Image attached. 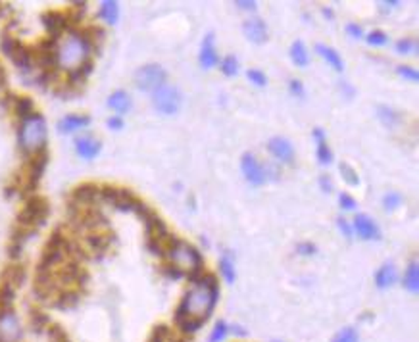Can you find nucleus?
<instances>
[{"label":"nucleus","mask_w":419,"mask_h":342,"mask_svg":"<svg viewBox=\"0 0 419 342\" xmlns=\"http://www.w3.org/2000/svg\"><path fill=\"white\" fill-rule=\"evenodd\" d=\"M219 269H221V275L227 283H233L235 277H237V272H235V262H233V254L231 250H226L223 256L219 260Z\"/></svg>","instance_id":"nucleus-24"},{"label":"nucleus","mask_w":419,"mask_h":342,"mask_svg":"<svg viewBox=\"0 0 419 342\" xmlns=\"http://www.w3.org/2000/svg\"><path fill=\"white\" fill-rule=\"evenodd\" d=\"M117 16H119V6L114 0H106L101 4V17L108 24H116Z\"/></svg>","instance_id":"nucleus-29"},{"label":"nucleus","mask_w":419,"mask_h":342,"mask_svg":"<svg viewBox=\"0 0 419 342\" xmlns=\"http://www.w3.org/2000/svg\"><path fill=\"white\" fill-rule=\"evenodd\" d=\"M48 214H50V206H48V200L45 196L35 195L31 196L25 206L20 211L17 216V225L20 229H24L27 233L35 235L39 231V227L45 225V221L48 219Z\"/></svg>","instance_id":"nucleus-5"},{"label":"nucleus","mask_w":419,"mask_h":342,"mask_svg":"<svg viewBox=\"0 0 419 342\" xmlns=\"http://www.w3.org/2000/svg\"><path fill=\"white\" fill-rule=\"evenodd\" d=\"M24 339V329L12 310L0 311V342H20Z\"/></svg>","instance_id":"nucleus-11"},{"label":"nucleus","mask_w":419,"mask_h":342,"mask_svg":"<svg viewBox=\"0 0 419 342\" xmlns=\"http://www.w3.org/2000/svg\"><path fill=\"white\" fill-rule=\"evenodd\" d=\"M101 198L104 202L112 204L117 210L124 211H135L140 204L139 198H135V195H133L131 191H127V188L104 187L101 188Z\"/></svg>","instance_id":"nucleus-7"},{"label":"nucleus","mask_w":419,"mask_h":342,"mask_svg":"<svg viewBox=\"0 0 419 342\" xmlns=\"http://www.w3.org/2000/svg\"><path fill=\"white\" fill-rule=\"evenodd\" d=\"M337 223H339V227H341V231L344 233V237H348V239H350V237H352V227L346 223V219L339 218V219H337Z\"/></svg>","instance_id":"nucleus-44"},{"label":"nucleus","mask_w":419,"mask_h":342,"mask_svg":"<svg viewBox=\"0 0 419 342\" xmlns=\"http://www.w3.org/2000/svg\"><path fill=\"white\" fill-rule=\"evenodd\" d=\"M166 83V71H163L162 66L158 64H148V66H142L140 70H137L135 73V85L139 87L140 91H152L154 93L156 89L160 85Z\"/></svg>","instance_id":"nucleus-8"},{"label":"nucleus","mask_w":419,"mask_h":342,"mask_svg":"<svg viewBox=\"0 0 419 342\" xmlns=\"http://www.w3.org/2000/svg\"><path fill=\"white\" fill-rule=\"evenodd\" d=\"M404 287L410 292H418L419 288V277H418V262H411L404 275Z\"/></svg>","instance_id":"nucleus-30"},{"label":"nucleus","mask_w":419,"mask_h":342,"mask_svg":"<svg viewBox=\"0 0 419 342\" xmlns=\"http://www.w3.org/2000/svg\"><path fill=\"white\" fill-rule=\"evenodd\" d=\"M43 24L50 33V39H58V35H62L68 27V17L60 14V12H47L43 16Z\"/></svg>","instance_id":"nucleus-16"},{"label":"nucleus","mask_w":419,"mask_h":342,"mask_svg":"<svg viewBox=\"0 0 419 342\" xmlns=\"http://www.w3.org/2000/svg\"><path fill=\"white\" fill-rule=\"evenodd\" d=\"M168 256L171 260V267L179 273V275H186L189 279L196 281L198 273L202 269V258L200 252L194 248L193 244H189L185 241H175V244L171 246L168 252Z\"/></svg>","instance_id":"nucleus-3"},{"label":"nucleus","mask_w":419,"mask_h":342,"mask_svg":"<svg viewBox=\"0 0 419 342\" xmlns=\"http://www.w3.org/2000/svg\"><path fill=\"white\" fill-rule=\"evenodd\" d=\"M400 202H402V196L398 195V193H388V195H385V198H383L385 210H395V208L400 206Z\"/></svg>","instance_id":"nucleus-36"},{"label":"nucleus","mask_w":419,"mask_h":342,"mask_svg":"<svg viewBox=\"0 0 419 342\" xmlns=\"http://www.w3.org/2000/svg\"><path fill=\"white\" fill-rule=\"evenodd\" d=\"M25 279V269L24 265H10L8 269L4 272V285L8 287H17L22 285Z\"/></svg>","instance_id":"nucleus-27"},{"label":"nucleus","mask_w":419,"mask_h":342,"mask_svg":"<svg viewBox=\"0 0 419 342\" xmlns=\"http://www.w3.org/2000/svg\"><path fill=\"white\" fill-rule=\"evenodd\" d=\"M152 102H154V108L160 114L171 116L181 106V94H179V91L173 85L163 83V85L158 87L154 93H152Z\"/></svg>","instance_id":"nucleus-6"},{"label":"nucleus","mask_w":419,"mask_h":342,"mask_svg":"<svg viewBox=\"0 0 419 342\" xmlns=\"http://www.w3.org/2000/svg\"><path fill=\"white\" fill-rule=\"evenodd\" d=\"M298 252L304 254V256H311V254H316V246L311 244V242H302V244H298Z\"/></svg>","instance_id":"nucleus-42"},{"label":"nucleus","mask_w":419,"mask_h":342,"mask_svg":"<svg viewBox=\"0 0 419 342\" xmlns=\"http://www.w3.org/2000/svg\"><path fill=\"white\" fill-rule=\"evenodd\" d=\"M316 50H318V54L321 56V58H323V60H325V62L331 66V68H335L337 71L344 70V62H342L341 54H339L335 48L327 47V45H318Z\"/></svg>","instance_id":"nucleus-20"},{"label":"nucleus","mask_w":419,"mask_h":342,"mask_svg":"<svg viewBox=\"0 0 419 342\" xmlns=\"http://www.w3.org/2000/svg\"><path fill=\"white\" fill-rule=\"evenodd\" d=\"M218 300V283L214 275H202L185 292L177 308V323L185 331H196L210 318Z\"/></svg>","instance_id":"nucleus-1"},{"label":"nucleus","mask_w":419,"mask_h":342,"mask_svg":"<svg viewBox=\"0 0 419 342\" xmlns=\"http://www.w3.org/2000/svg\"><path fill=\"white\" fill-rule=\"evenodd\" d=\"M314 139L318 140V160H319V163L327 165V163L333 162V154H331V150H329V144H327L325 135H323V131H321V129H314Z\"/></svg>","instance_id":"nucleus-21"},{"label":"nucleus","mask_w":419,"mask_h":342,"mask_svg":"<svg viewBox=\"0 0 419 342\" xmlns=\"http://www.w3.org/2000/svg\"><path fill=\"white\" fill-rule=\"evenodd\" d=\"M242 33H244L247 39L256 43V45H264L265 40H267V25H265L260 17H254V20L244 22Z\"/></svg>","instance_id":"nucleus-14"},{"label":"nucleus","mask_w":419,"mask_h":342,"mask_svg":"<svg viewBox=\"0 0 419 342\" xmlns=\"http://www.w3.org/2000/svg\"><path fill=\"white\" fill-rule=\"evenodd\" d=\"M323 16L325 17H329V20H331V17H333V12H331V10H323Z\"/></svg>","instance_id":"nucleus-49"},{"label":"nucleus","mask_w":419,"mask_h":342,"mask_svg":"<svg viewBox=\"0 0 419 342\" xmlns=\"http://www.w3.org/2000/svg\"><path fill=\"white\" fill-rule=\"evenodd\" d=\"M235 6H241L242 10H254L256 8V2H242V0H239V2H235Z\"/></svg>","instance_id":"nucleus-48"},{"label":"nucleus","mask_w":419,"mask_h":342,"mask_svg":"<svg viewBox=\"0 0 419 342\" xmlns=\"http://www.w3.org/2000/svg\"><path fill=\"white\" fill-rule=\"evenodd\" d=\"M267 148H270V152H272L277 160H281V162H295V148H293V144H291L287 139H283V137H273V139L270 140Z\"/></svg>","instance_id":"nucleus-13"},{"label":"nucleus","mask_w":419,"mask_h":342,"mask_svg":"<svg viewBox=\"0 0 419 342\" xmlns=\"http://www.w3.org/2000/svg\"><path fill=\"white\" fill-rule=\"evenodd\" d=\"M47 144V121L41 114L25 117L20 127V147L27 154H39Z\"/></svg>","instance_id":"nucleus-4"},{"label":"nucleus","mask_w":419,"mask_h":342,"mask_svg":"<svg viewBox=\"0 0 419 342\" xmlns=\"http://www.w3.org/2000/svg\"><path fill=\"white\" fill-rule=\"evenodd\" d=\"M249 79L252 81V83H256L258 87H264L265 83H267V77L264 75V71H260V70H249Z\"/></svg>","instance_id":"nucleus-39"},{"label":"nucleus","mask_w":419,"mask_h":342,"mask_svg":"<svg viewBox=\"0 0 419 342\" xmlns=\"http://www.w3.org/2000/svg\"><path fill=\"white\" fill-rule=\"evenodd\" d=\"M221 71L226 73L227 77H233L239 73V62H237V58L235 56H227L221 60Z\"/></svg>","instance_id":"nucleus-33"},{"label":"nucleus","mask_w":419,"mask_h":342,"mask_svg":"<svg viewBox=\"0 0 419 342\" xmlns=\"http://www.w3.org/2000/svg\"><path fill=\"white\" fill-rule=\"evenodd\" d=\"M0 47L4 50V54L8 56L12 62L16 64L20 70L27 71L29 70V66H31V52H29V48L22 45L20 40L14 39V37H10V35H4L2 37V43H0Z\"/></svg>","instance_id":"nucleus-9"},{"label":"nucleus","mask_w":419,"mask_h":342,"mask_svg":"<svg viewBox=\"0 0 419 342\" xmlns=\"http://www.w3.org/2000/svg\"><path fill=\"white\" fill-rule=\"evenodd\" d=\"M333 342H360V336H358L356 329L346 327V329H342L341 333L335 336Z\"/></svg>","instance_id":"nucleus-34"},{"label":"nucleus","mask_w":419,"mask_h":342,"mask_svg":"<svg viewBox=\"0 0 419 342\" xmlns=\"http://www.w3.org/2000/svg\"><path fill=\"white\" fill-rule=\"evenodd\" d=\"M71 198H73V202L78 204L75 208H87V206H93V202H96L101 198V188L96 185L87 183V185H81V187L75 188Z\"/></svg>","instance_id":"nucleus-12"},{"label":"nucleus","mask_w":419,"mask_h":342,"mask_svg":"<svg viewBox=\"0 0 419 342\" xmlns=\"http://www.w3.org/2000/svg\"><path fill=\"white\" fill-rule=\"evenodd\" d=\"M346 31L354 37V39H360V37H364V31H362V27L356 24H348L346 25Z\"/></svg>","instance_id":"nucleus-43"},{"label":"nucleus","mask_w":419,"mask_h":342,"mask_svg":"<svg viewBox=\"0 0 419 342\" xmlns=\"http://www.w3.org/2000/svg\"><path fill=\"white\" fill-rule=\"evenodd\" d=\"M377 117L383 121L385 127H390V129H395L396 125L400 124V116L392 108H388V106H379L377 108Z\"/></svg>","instance_id":"nucleus-28"},{"label":"nucleus","mask_w":419,"mask_h":342,"mask_svg":"<svg viewBox=\"0 0 419 342\" xmlns=\"http://www.w3.org/2000/svg\"><path fill=\"white\" fill-rule=\"evenodd\" d=\"M89 124H91V117L79 116V114H70V116H66L64 119H60L58 129H60V133H73V131H79V129H83V127H87Z\"/></svg>","instance_id":"nucleus-18"},{"label":"nucleus","mask_w":419,"mask_h":342,"mask_svg":"<svg viewBox=\"0 0 419 342\" xmlns=\"http://www.w3.org/2000/svg\"><path fill=\"white\" fill-rule=\"evenodd\" d=\"M242 173H244V177L249 183L252 185H264L265 181L270 179V173L275 175V170L273 168H265L262 163L258 162L256 156L254 154H244L242 156Z\"/></svg>","instance_id":"nucleus-10"},{"label":"nucleus","mask_w":419,"mask_h":342,"mask_svg":"<svg viewBox=\"0 0 419 342\" xmlns=\"http://www.w3.org/2000/svg\"><path fill=\"white\" fill-rule=\"evenodd\" d=\"M339 202H341V206L344 210H356V200L350 195H344V193H342V195L339 196Z\"/></svg>","instance_id":"nucleus-40"},{"label":"nucleus","mask_w":419,"mask_h":342,"mask_svg":"<svg viewBox=\"0 0 419 342\" xmlns=\"http://www.w3.org/2000/svg\"><path fill=\"white\" fill-rule=\"evenodd\" d=\"M398 73H400L406 81H411V83H418L419 81L418 70H413L410 66H398Z\"/></svg>","instance_id":"nucleus-38"},{"label":"nucleus","mask_w":419,"mask_h":342,"mask_svg":"<svg viewBox=\"0 0 419 342\" xmlns=\"http://www.w3.org/2000/svg\"><path fill=\"white\" fill-rule=\"evenodd\" d=\"M339 171H341L342 179L346 181L350 187H358V185H360V175H358L356 170H354L350 163L342 162L341 165H339Z\"/></svg>","instance_id":"nucleus-31"},{"label":"nucleus","mask_w":419,"mask_h":342,"mask_svg":"<svg viewBox=\"0 0 419 342\" xmlns=\"http://www.w3.org/2000/svg\"><path fill=\"white\" fill-rule=\"evenodd\" d=\"M396 50L400 54H418V40L411 39V37H406V39L396 43Z\"/></svg>","instance_id":"nucleus-32"},{"label":"nucleus","mask_w":419,"mask_h":342,"mask_svg":"<svg viewBox=\"0 0 419 342\" xmlns=\"http://www.w3.org/2000/svg\"><path fill=\"white\" fill-rule=\"evenodd\" d=\"M89 52L91 47L87 45V40L83 39L81 33H68L56 47V64L68 70L70 73L78 71L79 68H83L89 60Z\"/></svg>","instance_id":"nucleus-2"},{"label":"nucleus","mask_w":419,"mask_h":342,"mask_svg":"<svg viewBox=\"0 0 419 342\" xmlns=\"http://www.w3.org/2000/svg\"><path fill=\"white\" fill-rule=\"evenodd\" d=\"M227 333H229V329H227L226 323H223V321H218L216 327H214V331H212V334H210V342L226 341Z\"/></svg>","instance_id":"nucleus-35"},{"label":"nucleus","mask_w":419,"mask_h":342,"mask_svg":"<svg viewBox=\"0 0 419 342\" xmlns=\"http://www.w3.org/2000/svg\"><path fill=\"white\" fill-rule=\"evenodd\" d=\"M4 70H2V66H0V85H2V83H4Z\"/></svg>","instance_id":"nucleus-50"},{"label":"nucleus","mask_w":419,"mask_h":342,"mask_svg":"<svg viewBox=\"0 0 419 342\" xmlns=\"http://www.w3.org/2000/svg\"><path fill=\"white\" fill-rule=\"evenodd\" d=\"M291 58H293V62H295L298 68H306V66H308L310 56H308V50L304 47L302 40H295V43H293V47H291Z\"/></svg>","instance_id":"nucleus-25"},{"label":"nucleus","mask_w":419,"mask_h":342,"mask_svg":"<svg viewBox=\"0 0 419 342\" xmlns=\"http://www.w3.org/2000/svg\"><path fill=\"white\" fill-rule=\"evenodd\" d=\"M108 127L110 129H122V127H124V121H122L119 117H110Z\"/></svg>","instance_id":"nucleus-47"},{"label":"nucleus","mask_w":419,"mask_h":342,"mask_svg":"<svg viewBox=\"0 0 419 342\" xmlns=\"http://www.w3.org/2000/svg\"><path fill=\"white\" fill-rule=\"evenodd\" d=\"M387 33L383 31H372L367 35V43L372 45V47H383V45H387Z\"/></svg>","instance_id":"nucleus-37"},{"label":"nucleus","mask_w":419,"mask_h":342,"mask_svg":"<svg viewBox=\"0 0 419 342\" xmlns=\"http://www.w3.org/2000/svg\"><path fill=\"white\" fill-rule=\"evenodd\" d=\"M108 106L117 114H125L127 110L131 108V98H129V94L124 93V91H116V93L112 94L108 98Z\"/></svg>","instance_id":"nucleus-23"},{"label":"nucleus","mask_w":419,"mask_h":342,"mask_svg":"<svg viewBox=\"0 0 419 342\" xmlns=\"http://www.w3.org/2000/svg\"><path fill=\"white\" fill-rule=\"evenodd\" d=\"M396 6H400V2H381L379 10L383 14H387V12H390V10L396 8Z\"/></svg>","instance_id":"nucleus-46"},{"label":"nucleus","mask_w":419,"mask_h":342,"mask_svg":"<svg viewBox=\"0 0 419 342\" xmlns=\"http://www.w3.org/2000/svg\"><path fill=\"white\" fill-rule=\"evenodd\" d=\"M354 229L358 231V235L364 239V241H373V239H379L381 231L377 223L373 221L367 214H360L354 219Z\"/></svg>","instance_id":"nucleus-15"},{"label":"nucleus","mask_w":419,"mask_h":342,"mask_svg":"<svg viewBox=\"0 0 419 342\" xmlns=\"http://www.w3.org/2000/svg\"><path fill=\"white\" fill-rule=\"evenodd\" d=\"M198 60H200V66L204 70H210V68H214L219 62L218 52H216V47H214V33H208L206 39L202 40L200 58Z\"/></svg>","instance_id":"nucleus-17"},{"label":"nucleus","mask_w":419,"mask_h":342,"mask_svg":"<svg viewBox=\"0 0 419 342\" xmlns=\"http://www.w3.org/2000/svg\"><path fill=\"white\" fill-rule=\"evenodd\" d=\"M12 104H14V112L20 117H29L33 116V101L29 96H10Z\"/></svg>","instance_id":"nucleus-26"},{"label":"nucleus","mask_w":419,"mask_h":342,"mask_svg":"<svg viewBox=\"0 0 419 342\" xmlns=\"http://www.w3.org/2000/svg\"><path fill=\"white\" fill-rule=\"evenodd\" d=\"M396 281V269L392 264L381 265L379 272L375 273V283L379 288H388Z\"/></svg>","instance_id":"nucleus-22"},{"label":"nucleus","mask_w":419,"mask_h":342,"mask_svg":"<svg viewBox=\"0 0 419 342\" xmlns=\"http://www.w3.org/2000/svg\"><path fill=\"white\" fill-rule=\"evenodd\" d=\"M288 85H291V93L295 94V96H300V98H302L304 87H302V83L298 81V79H291V83H288Z\"/></svg>","instance_id":"nucleus-41"},{"label":"nucleus","mask_w":419,"mask_h":342,"mask_svg":"<svg viewBox=\"0 0 419 342\" xmlns=\"http://www.w3.org/2000/svg\"><path fill=\"white\" fill-rule=\"evenodd\" d=\"M75 148H78V154L85 160H93L94 156L101 152V142L98 140L91 139V137H81L75 140Z\"/></svg>","instance_id":"nucleus-19"},{"label":"nucleus","mask_w":419,"mask_h":342,"mask_svg":"<svg viewBox=\"0 0 419 342\" xmlns=\"http://www.w3.org/2000/svg\"><path fill=\"white\" fill-rule=\"evenodd\" d=\"M319 185H321V188H323L325 193H331V191H333V183H331V179H329L327 175H321V179H319Z\"/></svg>","instance_id":"nucleus-45"}]
</instances>
